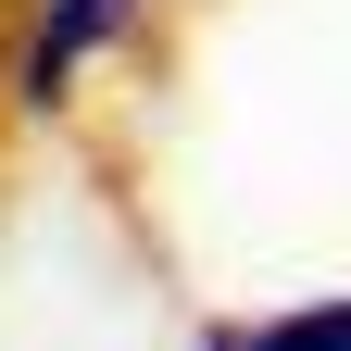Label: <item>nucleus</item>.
<instances>
[{"label":"nucleus","instance_id":"2","mask_svg":"<svg viewBox=\"0 0 351 351\" xmlns=\"http://www.w3.org/2000/svg\"><path fill=\"white\" fill-rule=\"evenodd\" d=\"M239 351H351V301H326V314H276V326H251Z\"/></svg>","mask_w":351,"mask_h":351},{"label":"nucleus","instance_id":"3","mask_svg":"<svg viewBox=\"0 0 351 351\" xmlns=\"http://www.w3.org/2000/svg\"><path fill=\"white\" fill-rule=\"evenodd\" d=\"M213 351H239V339H213Z\"/></svg>","mask_w":351,"mask_h":351},{"label":"nucleus","instance_id":"1","mask_svg":"<svg viewBox=\"0 0 351 351\" xmlns=\"http://www.w3.org/2000/svg\"><path fill=\"white\" fill-rule=\"evenodd\" d=\"M125 25H138V0H51V13H38V38H25V101H38V113H63V101H75V75L101 63Z\"/></svg>","mask_w":351,"mask_h":351}]
</instances>
